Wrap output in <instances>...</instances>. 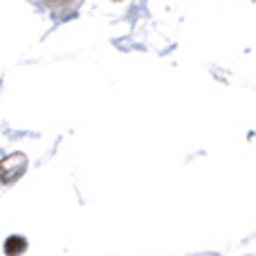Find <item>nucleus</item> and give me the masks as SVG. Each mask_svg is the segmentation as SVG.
Returning <instances> with one entry per match:
<instances>
[{"label":"nucleus","instance_id":"nucleus-2","mask_svg":"<svg viewBox=\"0 0 256 256\" xmlns=\"http://www.w3.org/2000/svg\"><path fill=\"white\" fill-rule=\"evenodd\" d=\"M25 248H27V243H25V238H20V236H12V238L4 240V254L7 256L22 254L25 252Z\"/></svg>","mask_w":256,"mask_h":256},{"label":"nucleus","instance_id":"nucleus-3","mask_svg":"<svg viewBox=\"0 0 256 256\" xmlns=\"http://www.w3.org/2000/svg\"><path fill=\"white\" fill-rule=\"evenodd\" d=\"M50 2H52L56 9H66V7H74L79 0H50Z\"/></svg>","mask_w":256,"mask_h":256},{"label":"nucleus","instance_id":"nucleus-1","mask_svg":"<svg viewBox=\"0 0 256 256\" xmlns=\"http://www.w3.org/2000/svg\"><path fill=\"white\" fill-rule=\"evenodd\" d=\"M27 166V158L22 153H14L0 162V182H14L22 176Z\"/></svg>","mask_w":256,"mask_h":256}]
</instances>
